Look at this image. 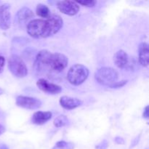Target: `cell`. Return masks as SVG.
Returning a JSON list of instances; mask_svg holds the SVG:
<instances>
[{
  "mask_svg": "<svg viewBox=\"0 0 149 149\" xmlns=\"http://www.w3.org/2000/svg\"><path fill=\"white\" fill-rule=\"evenodd\" d=\"M89 76V70L85 65L81 64H75L68 70L67 79L70 84L79 86L87 80Z\"/></svg>",
  "mask_w": 149,
  "mask_h": 149,
  "instance_id": "cell-1",
  "label": "cell"
},
{
  "mask_svg": "<svg viewBox=\"0 0 149 149\" xmlns=\"http://www.w3.org/2000/svg\"><path fill=\"white\" fill-rule=\"evenodd\" d=\"M95 80L103 86L109 87L116 82L119 78L117 71L111 67H102L96 71L95 74Z\"/></svg>",
  "mask_w": 149,
  "mask_h": 149,
  "instance_id": "cell-2",
  "label": "cell"
},
{
  "mask_svg": "<svg viewBox=\"0 0 149 149\" xmlns=\"http://www.w3.org/2000/svg\"><path fill=\"white\" fill-rule=\"evenodd\" d=\"M8 68L13 76L17 78H23L28 74V68L26 63L20 56L13 55L8 61Z\"/></svg>",
  "mask_w": 149,
  "mask_h": 149,
  "instance_id": "cell-3",
  "label": "cell"
},
{
  "mask_svg": "<svg viewBox=\"0 0 149 149\" xmlns=\"http://www.w3.org/2000/svg\"><path fill=\"white\" fill-rule=\"evenodd\" d=\"M27 33L34 39L46 38V22L42 19H34L27 24Z\"/></svg>",
  "mask_w": 149,
  "mask_h": 149,
  "instance_id": "cell-4",
  "label": "cell"
},
{
  "mask_svg": "<svg viewBox=\"0 0 149 149\" xmlns=\"http://www.w3.org/2000/svg\"><path fill=\"white\" fill-rule=\"evenodd\" d=\"M46 22V38L52 36L58 33L63 26L62 17L56 14L50 15L47 19Z\"/></svg>",
  "mask_w": 149,
  "mask_h": 149,
  "instance_id": "cell-5",
  "label": "cell"
},
{
  "mask_svg": "<svg viewBox=\"0 0 149 149\" xmlns=\"http://www.w3.org/2000/svg\"><path fill=\"white\" fill-rule=\"evenodd\" d=\"M68 63V58L63 54L56 52L52 54L49 63V71L59 73L63 71Z\"/></svg>",
  "mask_w": 149,
  "mask_h": 149,
  "instance_id": "cell-6",
  "label": "cell"
},
{
  "mask_svg": "<svg viewBox=\"0 0 149 149\" xmlns=\"http://www.w3.org/2000/svg\"><path fill=\"white\" fill-rule=\"evenodd\" d=\"M52 55L49 51L43 49L37 53L34 63V68L39 72L49 71V63L50 56Z\"/></svg>",
  "mask_w": 149,
  "mask_h": 149,
  "instance_id": "cell-7",
  "label": "cell"
},
{
  "mask_svg": "<svg viewBox=\"0 0 149 149\" xmlns=\"http://www.w3.org/2000/svg\"><path fill=\"white\" fill-rule=\"evenodd\" d=\"M16 105L23 109L34 110L42 106V101L36 97L20 95L16 98Z\"/></svg>",
  "mask_w": 149,
  "mask_h": 149,
  "instance_id": "cell-8",
  "label": "cell"
},
{
  "mask_svg": "<svg viewBox=\"0 0 149 149\" xmlns=\"http://www.w3.org/2000/svg\"><path fill=\"white\" fill-rule=\"evenodd\" d=\"M57 7L63 14L74 16L79 11V6L76 1H59L57 2Z\"/></svg>",
  "mask_w": 149,
  "mask_h": 149,
  "instance_id": "cell-9",
  "label": "cell"
},
{
  "mask_svg": "<svg viewBox=\"0 0 149 149\" xmlns=\"http://www.w3.org/2000/svg\"><path fill=\"white\" fill-rule=\"evenodd\" d=\"M38 88L47 94L57 95L59 94L62 91V87L58 84L49 82L45 79H39L36 82Z\"/></svg>",
  "mask_w": 149,
  "mask_h": 149,
  "instance_id": "cell-10",
  "label": "cell"
},
{
  "mask_svg": "<svg viewBox=\"0 0 149 149\" xmlns=\"http://www.w3.org/2000/svg\"><path fill=\"white\" fill-rule=\"evenodd\" d=\"M10 5L4 4L0 5V29L7 30L10 27L11 14L10 12Z\"/></svg>",
  "mask_w": 149,
  "mask_h": 149,
  "instance_id": "cell-11",
  "label": "cell"
},
{
  "mask_svg": "<svg viewBox=\"0 0 149 149\" xmlns=\"http://www.w3.org/2000/svg\"><path fill=\"white\" fill-rule=\"evenodd\" d=\"M83 102L81 100L76 97L63 96L60 99V104L63 109L66 110H73L79 107L82 105Z\"/></svg>",
  "mask_w": 149,
  "mask_h": 149,
  "instance_id": "cell-12",
  "label": "cell"
},
{
  "mask_svg": "<svg viewBox=\"0 0 149 149\" xmlns=\"http://www.w3.org/2000/svg\"><path fill=\"white\" fill-rule=\"evenodd\" d=\"M52 113L50 111H36L31 117V122L34 125H42L47 122L52 118Z\"/></svg>",
  "mask_w": 149,
  "mask_h": 149,
  "instance_id": "cell-13",
  "label": "cell"
},
{
  "mask_svg": "<svg viewBox=\"0 0 149 149\" xmlns=\"http://www.w3.org/2000/svg\"><path fill=\"white\" fill-rule=\"evenodd\" d=\"M129 61V57L122 49L117 51L113 55V62L119 68H126Z\"/></svg>",
  "mask_w": 149,
  "mask_h": 149,
  "instance_id": "cell-14",
  "label": "cell"
},
{
  "mask_svg": "<svg viewBox=\"0 0 149 149\" xmlns=\"http://www.w3.org/2000/svg\"><path fill=\"white\" fill-rule=\"evenodd\" d=\"M33 17L34 14L31 10L28 7H23L17 11L16 14V20L20 24H23Z\"/></svg>",
  "mask_w": 149,
  "mask_h": 149,
  "instance_id": "cell-15",
  "label": "cell"
},
{
  "mask_svg": "<svg viewBox=\"0 0 149 149\" xmlns=\"http://www.w3.org/2000/svg\"><path fill=\"white\" fill-rule=\"evenodd\" d=\"M138 61L141 65L147 67L148 65V45L146 42H142L139 46V58Z\"/></svg>",
  "mask_w": 149,
  "mask_h": 149,
  "instance_id": "cell-16",
  "label": "cell"
},
{
  "mask_svg": "<svg viewBox=\"0 0 149 149\" xmlns=\"http://www.w3.org/2000/svg\"><path fill=\"white\" fill-rule=\"evenodd\" d=\"M36 14L41 17L47 19L49 15H50V11L48 7L45 4H39L36 7Z\"/></svg>",
  "mask_w": 149,
  "mask_h": 149,
  "instance_id": "cell-17",
  "label": "cell"
},
{
  "mask_svg": "<svg viewBox=\"0 0 149 149\" xmlns=\"http://www.w3.org/2000/svg\"><path fill=\"white\" fill-rule=\"evenodd\" d=\"M54 125H55L56 127H62L65 126L68 124V119L64 115H61V116H58V117L55 118V120H54Z\"/></svg>",
  "mask_w": 149,
  "mask_h": 149,
  "instance_id": "cell-18",
  "label": "cell"
},
{
  "mask_svg": "<svg viewBox=\"0 0 149 149\" xmlns=\"http://www.w3.org/2000/svg\"><path fill=\"white\" fill-rule=\"evenodd\" d=\"M74 144L72 143L61 141L56 143L52 149H74Z\"/></svg>",
  "mask_w": 149,
  "mask_h": 149,
  "instance_id": "cell-19",
  "label": "cell"
},
{
  "mask_svg": "<svg viewBox=\"0 0 149 149\" xmlns=\"http://www.w3.org/2000/svg\"><path fill=\"white\" fill-rule=\"evenodd\" d=\"M78 4H81V5L84 6V7H93L96 4V1H93V0H84V1H77Z\"/></svg>",
  "mask_w": 149,
  "mask_h": 149,
  "instance_id": "cell-20",
  "label": "cell"
},
{
  "mask_svg": "<svg viewBox=\"0 0 149 149\" xmlns=\"http://www.w3.org/2000/svg\"><path fill=\"white\" fill-rule=\"evenodd\" d=\"M127 80H122V81H116V82H115L114 84H113L112 85H111L110 88H119V87H123V86H125V84H127Z\"/></svg>",
  "mask_w": 149,
  "mask_h": 149,
  "instance_id": "cell-21",
  "label": "cell"
},
{
  "mask_svg": "<svg viewBox=\"0 0 149 149\" xmlns=\"http://www.w3.org/2000/svg\"><path fill=\"white\" fill-rule=\"evenodd\" d=\"M5 64V58L3 56H0V74L2 73Z\"/></svg>",
  "mask_w": 149,
  "mask_h": 149,
  "instance_id": "cell-22",
  "label": "cell"
},
{
  "mask_svg": "<svg viewBox=\"0 0 149 149\" xmlns=\"http://www.w3.org/2000/svg\"><path fill=\"white\" fill-rule=\"evenodd\" d=\"M107 146H108V143H107V142L105 141H103V142H102L100 144V145L97 146L96 147V148H97V149H106V148H107Z\"/></svg>",
  "mask_w": 149,
  "mask_h": 149,
  "instance_id": "cell-23",
  "label": "cell"
},
{
  "mask_svg": "<svg viewBox=\"0 0 149 149\" xmlns=\"http://www.w3.org/2000/svg\"><path fill=\"white\" fill-rule=\"evenodd\" d=\"M115 142L117 144H124L125 143V141L122 138H120V137H116L115 138Z\"/></svg>",
  "mask_w": 149,
  "mask_h": 149,
  "instance_id": "cell-24",
  "label": "cell"
},
{
  "mask_svg": "<svg viewBox=\"0 0 149 149\" xmlns=\"http://www.w3.org/2000/svg\"><path fill=\"white\" fill-rule=\"evenodd\" d=\"M143 116L146 119H148V106H147L145 108L143 111Z\"/></svg>",
  "mask_w": 149,
  "mask_h": 149,
  "instance_id": "cell-25",
  "label": "cell"
},
{
  "mask_svg": "<svg viewBox=\"0 0 149 149\" xmlns=\"http://www.w3.org/2000/svg\"><path fill=\"white\" fill-rule=\"evenodd\" d=\"M5 131H6L5 127H4L3 125H0V135H1L3 133H4V132H5Z\"/></svg>",
  "mask_w": 149,
  "mask_h": 149,
  "instance_id": "cell-26",
  "label": "cell"
},
{
  "mask_svg": "<svg viewBox=\"0 0 149 149\" xmlns=\"http://www.w3.org/2000/svg\"><path fill=\"white\" fill-rule=\"evenodd\" d=\"M0 149H9V148L4 144H2V145L0 146Z\"/></svg>",
  "mask_w": 149,
  "mask_h": 149,
  "instance_id": "cell-27",
  "label": "cell"
},
{
  "mask_svg": "<svg viewBox=\"0 0 149 149\" xmlns=\"http://www.w3.org/2000/svg\"><path fill=\"white\" fill-rule=\"evenodd\" d=\"M2 94H4V90H3L2 89L0 88V95H2Z\"/></svg>",
  "mask_w": 149,
  "mask_h": 149,
  "instance_id": "cell-28",
  "label": "cell"
}]
</instances>
